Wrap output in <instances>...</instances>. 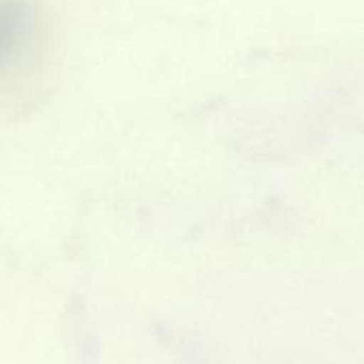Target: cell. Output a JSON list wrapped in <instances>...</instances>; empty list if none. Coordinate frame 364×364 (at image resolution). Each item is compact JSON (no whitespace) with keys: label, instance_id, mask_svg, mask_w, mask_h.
Masks as SVG:
<instances>
[{"label":"cell","instance_id":"6da1fadb","mask_svg":"<svg viewBox=\"0 0 364 364\" xmlns=\"http://www.w3.org/2000/svg\"><path fill=\"white\" fill-rule=\"evenodd\" d=\"M47 21L34 0H0V102L23 98L47 58Z\"/></svg>","mask_w":364,"mask_h":364}]
</instances>
